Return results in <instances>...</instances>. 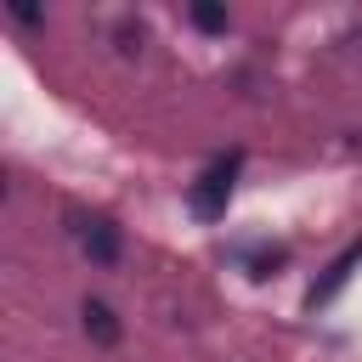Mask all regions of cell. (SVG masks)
<instances>
[{
    "mask_svg": "<svg viewBox=\"0 0 362 362\" xmlns=\"http://www.w3.org/2000/svg\"><path fill=\"white\" fill-rule=\"evenodd\" d=\"M79 243H85V255H90L96 266H113V260H119V226L102 221V215L79 226Z\"/></svg>",
    "mask_w": 362,
    "mask_h": 362,
    "instance_id": "obj_2",
    "label": "cell"
},
{
    "mask_svg": "<svg viewBox=\"0 0 362 362\" xmlns=\"http://www.w3.org/2000/svg\"><path fill=\"white\" fill-rule=\"evenodd\" d=\"M356 266H362V238H356V243H351V249H345V255H339V260L328 266V277H322V283L311 288V305H328V300H334V294L345 288V277H351Z\"/></svg>",
    "mask_w": 362,
    "mask_h": 362,
    "instance_id": "obj_3",
    "label": "cell"
},
{
    "mask_svg": "<svg viewBox=\"0 0 362 362\" xmlns=\"http://www.w3.org/2000/svg\"><path fill=\"white\" fill-rule=\"evenodd\" d=\"M192 23L215 34V28H226V11H221V6H192Z\"/></svg>",
    "mask_w": 362,
    "mask_h": 362,
    "instance_id": "obj_5",
    "label": "cell"
},
{
    "mask_svg": "<svg viewBox=\"0 0 362 362\" xmlns=\"http://www.w3.org/2000/svg\"><path fill=\"white\" fill-rule=\"evenodd\" d=\"M85 334H90L96 345H119V317H113L102 300H90V305H85Z\"/></svg>",
    "mask_w": 362,
    "mask_h": 362,
    "instance_id": "obj_4",
    "label": "cell"
},
{
    "mask_svg": "<svg viewBox=\"0 0 362 362\" xmlns=\"http://www.w3.org/2000/svg\"><path fill=\"white\" fill-rule=\"evenodd\" d=\"M238 153H226V158H215L198 181H192V192H187V204H192V215H204V221H215V215H226V198H232V175H238Z\"/></svg>",
    "mask_w": 362,
    "mask_h": 362,
    "instance_id": "obj_1",
    "label": "cell"
}]
</instances>
